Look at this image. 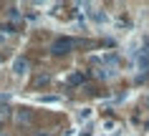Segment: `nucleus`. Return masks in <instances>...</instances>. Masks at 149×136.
Returning <instances> with one entry per match:
<instances>
[{
  "mask_svg": "<svg viewBox=\"0 0 149 136\" xmlns=\"http://www.w3.org/2000/svg\"><path fill=\"white\" fill-rule=\"evenodd\" d=\"M71 48H73V40L71 38H56L53 46H51V53H53V56H63V53H68Z\"/></svg>",
  "mask_w": 149,
  "mask_h": 136,
  "instance_id": "obj_1",
  "label": "nucleus"
},
{
  "mask_svg": "<svg viewBox=\"0 0 149 136\" xmlns=\"http://www.w3.org/2000/svg\"><path fill=\"white\" fill-rule=\"evenodd\" d=\"M25 68H28V61H25V58H18L15 63H13V71H15L18 76H20V73H25Z\"/></svg>",
  "mask_w": 149,
  "mask_h": 136,
  "instance_id": "obj_2",
  "label": "nucleus"
},
{
  "mask_svg": "<svg viewBox=\"0 0 149 136\" xmlns=\"http://www.w3.org/2000/svg\"><path fill=\"white\" fill-rule=\"evenodd\" d=\"M79 83H84V73H73L68 78V86H79Z\"/></svg>",
  "mask_w": 149,
  "mask_h": 136,
  "instance_id": "obj_3",
  "label": "nucleus"
},
{
  "mask_svg": "<svg viewBox=\"0 0 149 136\" xmlns=\"http://www.w3.org/2000/svg\"><path fill=\"white\" fill-rule=\"evenodd\" d=\"M18 119H20V121H28V119H31V113H25V111H20V113H18Z\"/></svg>",
  "mask_w": 149,
  "mask_h": 136,
  "instance_id": "obj_4",
  "label": "nucleus"
},
{
  "mask_svg": "<svg viewBox=\"0 0 149 136\" xmlns=\"http://www.w3.org/2000/svg\"><path fill=\"white\" fill-rule=\"evenodd\" d=\"M36 136H51V134H46V131H40V134H36Z\"/></svg>",
  "mask_w": 149,
  "mask_h": 136,
  "instance_id": "obj_5",
  "label": "nucleus"
}]
</instances>
